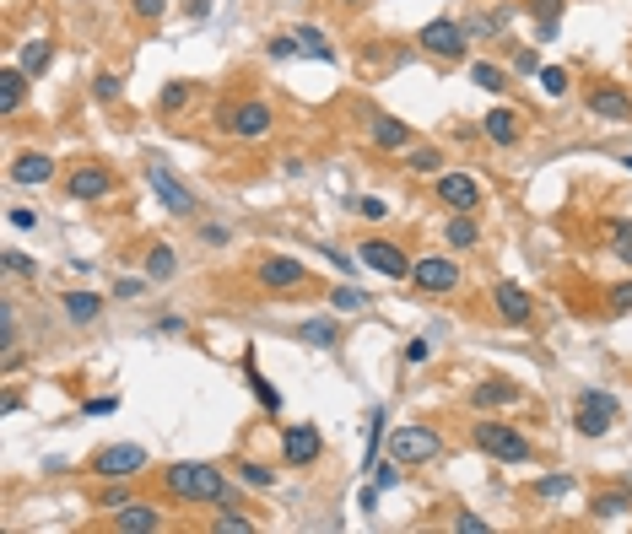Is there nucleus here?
I'll list each match as a JSON object with an SVG mask.
<instances>
[{"mask_svg": "<svg viewBox=\"0 0 632 534\" xmlns=\"http://www.w3.org/2000/svg\"><path fill=\"white\" fill-rule=\"evenodd\" d=\"M162 486L184 502H227V481H222L216 465H168Z\"/></svg>", "mask_w": 632, "mask_h": 534, "instance_id": "f257e3e1", "label": "nucleus"}, {"mask_svg": "<svg viewBox=\"0 0 632 534\" xmlns=\"http://www.w3.org/2000/svg\"><path fill=\"white\" fill-rule=\"evenodd\" d=\"M476 448L487 454V459H498V465H530V438L519 432V427H508V421H476Z\"/></svg>", "mask_w": 632, "mask_h": 534, "instance_id": "f03ea898", "label": "nucleus"}, {"mask_svg": "<svg viewBox=\"0 0 632 534\" xmlns=\"http://www.w3.org/2000/svg\"><path fill=\"white\" fill-rule=\"evenodd\" d=\"M438 448H444V443H438V432H433V427H422V421H417V427H395V432H389V459H395V465H427V459H438Z\"/></svg>", "mask_w": 632, "mask_h": 534, "instance_id": "7ed1b4c3", "label": "nucleus"}, {"mask_svg": "<svg viewBox=\"0 0 632 534\" xmlns=\"http://www.w3.org/2000/svg\"><path fill=\"white\" fill-rule=\"evenodd\" d=\"M357 259H362L373 276H384V281H411V265H417V259H406V249L389 243V238H368V243L357 249Z\"/></svg>", "mask_w": 632, "mask_h": 534, "instance_id": "20e7f679", "label": "nucleus"}, {"mask_svg": "<svg viewBox=\"0 0 632 534\" xmlns=\"http://www.w3.org/2000/svg\"><path fill=\"white\" fill-rule=\"evenodd\" d=\"M617 416H622V405H617L611 394L584 389V394H579V411H573V427H579L584 438H606V432L617 427Z\"/></svg>", "mask_w": 632, "mask_h": 534, "instance_id": "39448f33", "label": "nucleus"}, {"mask_svg": "<svg viewBox=\"0 0 632 534\" xmlns=\"http://www.w3.org/2000/svg\"><path fill=\"white\" fill-rule=\"evenodd\" d=\"M422 49H427V54H438V59H465L471 32H465V22H454V16H438V22H427V27H422Z\"/></svg>", "mask_w": 632, "mask_h": 534, "instance_id": "423d86ee", "label": "nucleus"}, {"mask_svg": "<svg viewBox=\"0 0 632 534\" xmlns=\"http://www.w3.org/2000/svg\"><path fill=\"white\" fill-rule=\"evenodd\" d=\"M254 281H260L265 292H298V286H308V270H303V259H292V254H265V259L254 265Z\"/></svg>", "mask_w": 632, "mask_h": 534, "instance_id": "0eeeda50", "label": "nucleus"}, {"mask_svg": "<svg viewBox=\"0 0 632 534\" xmlns=\"http://www.w3.org/2000/svg\"><path fill=\"white\" fill-rule=\"evenodd\" d=\"M141 470H146V448H135V443H114L92 459V475H103V481H130Z\"/></svg>", "mask_w": 632, "mask_h": 534, "instance_id": "6e6552de", "label": "nucleus"}, {"mask_svg": "<svg viewBox=\"0 0 632 534\" xmlns=\"http://www.w3.org/2000/svg\"><path fill=\"white\" fill-rule=\"evenodd\" d=\"M270 124H276V113H270V103H260V97H249V103L227 108V130H233L238 140H265V135H270Z\"/></svg>", "mask_w": 632, "mask_h": 534, "instance_id": "1a4fd4ad", "label": "nucleus"}, {"mask_svg": "<svg viewBox=\"0 0 632 534\" xmlns=\"http://www.w3.org/2000/svg\"><path fill=\"white\" fill-rule=\"evenodd\" d=\"M146 184H151V195H157V200H162L173 216H195V211H200L195 189H184V184H179L168 167H157V162H151V167H146Z\"/></svg>", "mask_w": 632, "mask_h": 534, "instance_id": "9d476101", "label": "nucleus"}, {"mask_svg": "<svg viewBox=\"0 0 632 534\" xmlns=\"http://www.w3.org/2000/svg\"><path fill=\"white\" fill-rule=\"evenodd\" d=\"M411 281H417L422 292L444 297V292H454V286H460V265H454V259H444V254H422V259L411 265Z\"/></svg>", "mask_w": 632, "mask_h": 534, "instance_id": "9b49d317", "label": "nucleus"}, {"mask_svg": "<svg viewBox=\"0 0 632 534\" xmlns=\"http://www.w3.org/2000/svg\"><path fill=\"white\" fill-rule=\"evenodd\" d=\"M281 454H287V465H298V470L319 465V454H325V438H319V427H314V421H298V427H287V432H281Z\"/></svg>", "mask_w": 632, "mask_h": 534, "instance_id": "f8f14e48", "label": "nucleus"}, {"mask_svg": "<svg viewBox=\"0 0 632 534\" xmlns=\"http://www.w3.org/2000/svg\"><path fill=\"white\" fill-rule=\"evenodd\" d=\"M590 113L600 119V124H632V97L617 86V81H600V86H590Z\"/></svg>", "mask_w": 632, "mask_h": 534, "instance_id": "ddd939ff", "label": "nucleus"}, {"mask_svg": "<svg viewBox=\"0 0 632 534\" xmlns=\"http://www.w3.org/2000/svg\"><path fill=\"white\" fill-rule=\"evenodd\" d=\"M65 189H70V200H103V195H114V173L97 167V162H87V167H70Z\"/></svg>", "mask_w": 632, "mask_h": 534, "instance_id": "4468645a", "label": "nucleus"}, {"mask_svg": "<svg viewBox=\"0 0 632 534\" xmlns=\"http://www.w3.org/2000/svg\"><path fill=\"white\" fill-rule=\"evenodd\" d=\"M438 200L449 211H476L481 205V184L471 173H438Z\"/></svg>", "mask_w": 632, "mask_h": 534, "instance_id": "2eb2a0df", "label": "nucleus"}, {"mask_svg": "<svg viewBox=\"0 0 632 534\" xmlns=\"http://www.w3.org/2000/svg\"><path fill=\"white\" fill-rule=\"evenodd\" d=\"M492 308H498V319H508V324H530V313H536L530 292L514 286V281H498V286H492Z\"/></svg>", "mask_w": 632, "mask_h": 534, "instance_id": "dca6fc26", "label": "nucleus"}, {"mask_svg": "<svg viewBox=\"0 0 632 534\" xmlns=\"http://www.w3.org/2000/svg\"><path fill=\"white\" fill-rule=\"evenodd\" d=\"M519 124H525L519 108H492V113L481 119V135H487L492 146H519V135H525Z\"/></svg>", "mask_w": 632, "mask_h": 534, "instance_id": "f3484780", "label": "nucleus"}, {"mask_svg": "<svg viewBox=\"0 0 632 534\" xmlns=\"http://www.w3.org/2000/svg\"><path fill=\"white\" fill-rule=\"evenodd\" d=\"M114 529L119 534H151V529H162V513H157L151 502H124V508H114Z\"/></svg>", "mask_w": 632, "mask_h": 534, "instance_id": "a211bd4d", "label": "nucleus"}, {"mask_svg": "<svg viewBox=\"0 0 632 534\" xmlns=\"http://www.w3.org/2000/svg\"><path fill=\"white\" fill-rule=\"evenodd\" d=\"M54 178V157L49 151H22L11 162V184H49Z\"/></svg>", "mask_w": 632, "mask_h": 534, "instance_id": "6ab92c4d", "label": "nucleus"}, {"mask_svg": "<svg viewBox=\"0 0 632 534\" xmlns=\"http://www.w3.org/2000/svg\"><path fill=\"white\" fill-rule=\"evenodd\" d=\"M514 400H519V384H508V378H487V384L471 389V405H476V411H503V405H514Z\"/></svg>", "mask_w": 632, "mask_h": 534, "instance_id": "aec40b11", "label": "nucleus"}, {"mask_svg": "<svg viewBox=\"0 0 632 534\" xmlns=\"http://www.w3.org/2000/svg\"><path fill=\"white\" fill-rule=\"evenodd\" d=\"M22 103H27V70H22V65H5V70H0V113L11 119Z\"/></svg>", "mask_w": 632, "mask_h": 534, "instance_id": "412c9836", "label": "nucleus"}, {"mask_svg": "<svg viewBox=\"0 0 632 534\" xmlns=\"http://www.w3.org/2000/svg\"><path fill=\"white\" fill-rule=\"evenodd\" d=\"M373 146H379V151H400V146H411V124L379 113V119H373Z\"/></svg>", "mask_w": 632, "mask_h": 534, "instance_id": "4be33fe9", "label": "nucleus"}, {"mask_svg": "<svg viewBox=\"0 0 632 534\" xmlns=\"http://www.w3.org/2000/svg\"><path fill=\"white\" fill-rule=\"evenodd\" d=\"M298 340H308L314 351H330V346H341V324L335 319H308V324H298Z\"/></svg>", "mask_w": 632, "mask_h": 534, "instance_id": "5701e85b", "label": "nucleus"}, {"mask_svg": "<svg viewBox=\"0 0 632 534\" xmlns=\"http://www.w3.org/2000/svg\"><path fill=\"white\" fill-rule=\"evenodd\" d=\"M103 313V297L97 292H65V319L70 324H92Z\"/></svg>", "mask_w": 632, "mask_h": 534, "instance_id": "b1692460", "label": "nucleus"}, {"mask_svg": "<svg viewBox=\"0 0 632 534\" xmlns=\"http://www.w3.org/2000/svg\"><path fill=\"white\" fill-rule=\"evenodd\" d=\"M292 49H298V54H314V59H335V43H330L319 27H298V32H292Z\"/></svg>", "mask_w": 632, "mask_h": 534, "instance_id": "393cba45", "label": "nucleus"}, {"mask_svg": "<svg viewBox=\"0 0 632 534\" xmlns=\"http://www.w3.org/2000/svg\"><path fill=\"white\" fill-rule=\"evenodd\" d=\"M49 59H54V43H49V38H27V43H22V54H16V65H22L27 76H43V65H49Z\"/></svg>", "mask_w": 632, "mask_h": 534, "instance_id": "a878e982", "label": "nucleus"}, {"mask_svg": "<svg viewBox=\"0 0 632 534\" xmlns=\"http://www.w3.org/2000/svg\"><path fill=\"white\" fill-rule=\"evenodd\" d=\"M476 243H481V227H476V216H471V211H460V216L449 222V249H460V254H465V249H476Z\"/></svg>", "mask_w": 632, "mask_h": 534, "instance_id": "bb28decb", "label": "nucleus"}, {"mask_svg": "<svg viewBox=\"0 0 632 534\" xmlns=\"http://www.w3.org/2000/svg\"><path fill=\"white\" fill-rule=\"evenodd\" d=\"M179 276V254L168 249V243H157L151 254H146V281H173Z\"/></svg>", "mask_w": 632, "mask_h": 534, "instance_id": "cd10ccee", "label": "nucleus"}, {"mask_svg": "<svg viewBox=\"0 0 632 534\" xmlns=\"http://www.w3.org/2000/svg\"><path fill=\"white\" fill-rule=\"evenodd\" d=\"M243 378H249V389H254V394H260V405H265V411H270V416H276V411H281V394H276V389H270V384H265V378H260V362H254V351H249V357H243Z\"/></svg>", "mask_w": 632, "mask_h": 534, "instance_id": "c85d7f7f", "label": "nucleus"}, {"mask_svg": "<svg viewBox=\"0 0 632 534\" xmlns=\"http://www.w3.org/2000/svg\"><path fill=\"white\" fill-rule=\"evenodd\" d=\"M606 232H611V254L632 265V222H606Z\"/></svg>", "mask_w": 632, "mask_h": 534, "instance_id": "c756f323", "label": "nucleus"}, {"mask_svg": "<svg viewBox=\"0 0 632 534\" xmlns=\"http://www.w3.org/2000/svg\"><path fill=\"white\" fill-rule=\"evenodd\" d=\"M471 81H476V86H487V92H503V86H508V76H503L498 65H487V59H476V65H471Z\"/></svg>", "mask_w": 632, "mask_h": 534, "instance_id": "7c9ffc66", "label": "nucleus"}, {"mask_svg": "<svg viewBox=\"0 0 632 534\" xmlns=\"http://www.w3.org/2000/svg\"><path fill=\"white\" fill-rule=\"evenodd\" d=\"M568 86H573V76H568L563 65H546V70H541V92H546V97H568Z\"/></svg>", "mask_w": 632, "mask_h": 534, "instance_id": "2f4dec72", "label": "nucleus"}, {"mask_svg": "<svg viewBox=\"0 0 632 534\" xmlns=\"http://www.w3.org/2000/svg\"><path fill=\"white\" fill-rule=\"evenodd\" d=\"M406 167L411 173H433V167H444V151L438 146H417V151H406Z\"/></svg>", "mask_w": 632, "mask_h": 534, "instance_id": "473e14b6", "label": "nucleus"}, {"mask_svg": "<svg viewBox=\"0 0 632 534\" xmlns=\"http://www.w3.org/2000/svg\"><path fill=\"white\" fill-rule=\"evenodd\" d=\"M92 92H97V103H119V92H124V81H119L114 70H97V76H92Z\"/></svg>", "mask_w": 632, "mask_h": 534, "instance_id": "72a5a7b5", "label": "nucleus"}, {"mask_svg": "<svg viewBox=\"0 0 632 534\" xmlns=\"http://www.w3.org/2000/svg\"><path fill=\"white\" fill-rule=\"evenodd\" d=\"M184 103H189V81H168V86H162V97H157V108H162V113H179Z\"/></svg>", "mask_w": 632, "mask_h": 534, "instance_id": "f704fd0d", "label": "nucleus"}, {"mask_svg": "<svg viewBox=\"0 0 632 534\" xmlns=\"http://www.w3.org/2000/svg\"><path fill=\"white\" fill-rule=\"evenodd\" d=\"M362 303H368V292H357V286H335V292H330V308H335V313H357Z\"/></svg>", "mask_w": 632, "mask_h": 534, "instance_id": "c9c22d12", "label": "nucleus"}, {"mask_svg": "<svg viewBox=\"0 0 632 534\" xmlns=\"http://www.w3.org/2000/svg\"><path fill=\"white\" fill-rule=\"evenodd\" d=\"M238 481H243V486H254V492H265V486H276V475H270L265 465H254V459H243V465H238Z\"/></svg>", "mask_w": 632, "mask_h": 534, "instance_id": "e433bc0d", "label": "nucleus"}, {"mask_svg": "<svg viewBox=\"0 0 632 534\" xmlns=\"http://www.w3.org/2000/svg\"><path fill=\"white\" fill-rule=\"evenodd\" d=\"M627 508H632V497H627V492H611V497H595V513H600V519H622Z\"/></svg>", "mask_w": 632, "mask_h": 534, "instance_id": "4c0bfd02", "label": "nucleus"}, {"mask_svg": "<svg viewBox=\"0 0 632 534\" xmlns=\"http://www.w3.org/2000/svg\"><path fill=\"white\" fill-rule=\"evenodd\" d=\"M568 492H573V475H546V481H536V497H546V502H552V497H568Z\"/></svg>", "mask_w": 632, "mask_h": 534, "instance_id": "58836bf2", "label": "nucleus"}, {"mask_svg": "<svg viewBox=\"0 0 632 534\" xmlns=\"http://www.w3.org/2000/svg\"><path fill=\"white\" fill-rule=\"evenodd\" d=\"M211 529H216V534H254V519H238V513H216V519H211Z\"/></svg>", "mask_w": 632, "mask_h": 534, "instance_id": "ea45409f", "label": "nucleus"}, {"mask_svg": "<svg viewBox=\"0 0 632 534\" xmlns=\"http://www.w3.org/2000/svg\"><path fill=\"white\" fill-rule=\"evenodd\" d=\"M0 346L16 351V308L11 303H0Z\"/></svg>", "mask_w": 632, "mask_h": 534, "instance_id": "a19ab883", "label": "nucleus"}, {"mask_svg": "<svg viewBox=\"0 0 632 534\" xmlns=\"http://www.w3.org/2000/svg\"><path fill=\"white\" fill-rule=\"evenodd\" d=\"M357 216H368V222H384V216H389V200H379V195H362V200H357Z\"/></svg>", "mask_w": 632, "mask_h": 534, "instance_id": "79ce46f5", "label": "nucleus"}, {"mask_svg": "<svg viewBox=\"0 0 632 534\" xmlns=\"http://www.w3.org/2000/svg\"><path fill=\"white\" fill-rule=\"evenodd\" d=\"M0 259H5V270H11V276H38V265H32V259H27L22 249H5Z\"/></svg>", "mask_w": 632, "mask_h": 534, "instance_id": "37998d69", "label": "nucleus"}, {"mask_svg": "<svg viewBox=\"0 0 632 534\" xmlns=\"http://www.w3.org/2000/svg\"><path fill=\"white\" fill-rule=\"evenodd\" d=\"M530 16L536 22H563V0H530Z\"/></svg>", "mask_w": 632, "mask_h": 534, "instance_id": "c03bdc74", "label": "nucleus"}, {"mask_svg": "<svg viewBox=\"0 0 632 534\" xmlns=\"http://www.w3.org/2000/svg\"><path fill=\"white\" fill-rule=\"evenodd\" d=\"M611 313H632V281L611 286Z\"/></svg>", "mask_w": 632, "mask_h": 534, "instance_id": "a18cd8bd", "label": "nucleus"}, {"mask_svg": "<svg viewBox=\"0 0 632 534\" xmlns=\"http://www.w3.org/2000/svg\"><path fill=\"white\" fill-rule=\"evenodd\" d=\"M135 5V16H146V22H157L162 11H168V0H130Z\"/></svg>", "mask_w": 632, "mask_h": 534, "instance_id": "49530a36", "label": "nucleus"}, {"mask_svg": "<svg viewBox=\"0 0 632 534\" xmlns=\"http://www.w3.org/2000/svg\"><path fill=\"white\" fill-rule=\"evenodd\" d=\"M141 286H146V281H135V276H119V286H114V297H124V303H130V297H141Z\"/></svg>", "mask_w": 632, "mask_h": 534, "instance_id": "de8ad7c7", "label": "nucleus"}, {"mask_svg": "<svg viewBox=\"0 0 632 534\" xmlns=\"http://www.w3.org/2000/svg\"><path fill=\"white\" fill-rule=\"evenodd\" d=\"M427 357H433V340H411V346H406V362H411V367L427 362Z\"/></svg>", "mask_w": 632, "mask_h": 534, "instance_id": "09e8293b", "label": "nucleus"}, {"mask_svg": "<svg viewBox=\"0 0 632 534\" xmlns=\"http://www.w3.org/2000/svg\"><path fill=\"white\" fill-rule=\"evenodd\" d=\"M287 54H298V49H292V32H281V38H270V59H287Z\"/></svg>", "mask_w": 632, "mask_h": 534, "instance_id": "8fccbe9b", "label": "nucleus"}, {"mask_svg": "<svg viewBox=\"0 0 632 534\" xmlns=\"http://www.w3.org/2000/svg\"><path fill=\"white\" fill-rule=\"evenodd\" d=\"M11 227H22V232H27V227H38V216H32L27 205H11Z\"/></svg>", "mask_w": 632, "mask_h": 534, "instance_id": "3c124183", "label": "nucleus"}, {"mask_svg": "<svg viewBox=\"0 0 632 534\" xmlns=\"http://www.w3.org/2000/svg\"><path fill=\"white\" fill-rule=\"evenodd\" d=\"M395 481H400V470H395V465H384V470H379V465H373V486H384V492H389V486H395Z\"/></svg>", "mask_w": 632, "mask_h": 534, "instance_id": "603ef678", "label": "nucleus"}, {"mask_svg": "<svg viewBox=\"0 0 632 534\" xmlns=\"http://www.w3.org/2000/svg\"><path fill=\"white\" fill-rule=\"evenodd\" d=\"M454 529L460 534H487V519H471V513H465V519H454Z\"/></svg>", "mask_w": 632, "mask_h": 534, "instance_id": "864d4df0", "label": "nucleus"}, {"mask_svg": "<svg viewBox=\"0 0 632 534\" xmlns=\"http://www.w3.org/2000/svg\"><path fill=\"white\" fill-rule=\"evenodd\" d=\"M124 502H130V497H124L119 486H108V492H103V508H108V513H114V508H124Z\"/></svg>", "mask_w": 632, "mask_h": 534, "instance_id": "5fc2aeb1", "label": "nucleus"}, {"mask_svg": "<svg viewBox=\"0 0 632 534\" xmlns=\"http://www.w3.org/2000/svg\"><path fill=\"white\" fill-rule=\"evenodd\" d=\"M622 167H627V173H632V157H622Z\"/></svg>", "mask_w": 632, "mask_h": 534, "instance_id": "6e6d98bb", "label": "nucleus"}, {"mask_svg": "<svg viewBox=\"0 0 632 534\" xmlns=\"http://www.w3.org/2000/svg\"><path fill=\"white\" fill-rule=\"evenodd\" d=\"M341 5H362V0H341Z\"/></svg>", "mask_w": 632, "mask_h": 534, "instance_id": "4d7b16f0", "label": "nucleus"}]
</instances>
